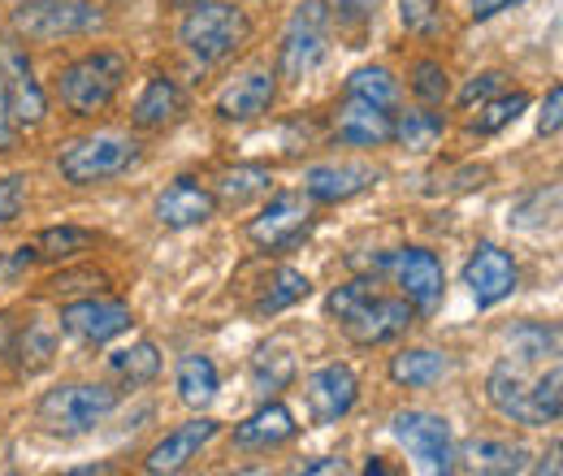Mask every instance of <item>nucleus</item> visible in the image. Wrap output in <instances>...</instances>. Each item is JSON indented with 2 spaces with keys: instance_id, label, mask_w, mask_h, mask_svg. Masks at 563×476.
<instances>
[{
  "instance_id": "nucleus-35",
  "label": "nucleus",
  "mask_w": 563,
  "mask_h": 476,
  "mask_svg": "<svg viewBox=\"0 0 563 476\" xmlns=\"http://www.w3.org/2000/svg\"><path fill=\"white\" fill-rule=\"evenodd\" d=\"M525 109H529V96H525V91L498 96V100H490V104L482 109V118L473 122V131H482V135H490V131H503V126H507V122H516Z\"/></svg>"
},
{
  "instance_id": "nucleus-4",
  "label": "nucleus",
  "mask_w": 563,
  "mask_h": 476,
  "mask_svg": "<svg viewBox=\"0 0 563 476\" xmlns=\"http://www.w3.org/2000/svg\"><path fill=\"white\" fill-rule=\"evenodd\" d=\"M118 408V390L109 386H57L40 399V424L53 433H87Z\"/></svg>"
},
{
  "instance_id": "nucleus-7",
  "label": "nucleus",
  "mask_w": 563,
  "mask_h": 476,
  "mask_svg": "<svg viewBox=\"0 0 563 476\" xmlns=\"http://www.w3.org/2000/svg\"><path fill=\"white\" fill-rule=\"evenodd\" d=\"M104 18L96 4L87 0H35L31 9H22L13 18V26L31 40H57V35H82V31H96Z\"/></svg>"
},
{
  "instance_id": "nucleus-29",
  "label": "nucleus",
  "mask_w": 563,
  "mask_h": 476,
  "mask_svg": "<svg viewBox=\"0 0 563 476\" xmlns=\"http://www.w3.org/2000/svg\"><path fill=\"white\" fill-rule=\"evenodd\" d=\"M109 364H113V373H118L122 381H131V386H143V381H152V377L161 373V355H156L152 342H135V346L113 351Z\"/></svg>"
},
{
  "instance_id": "nucleus-18",
  "label": "nucleus",
  "mask_w": 563,
  "mask_h": 476,
  "mask_svg": "<svg viewBox=\"0 0 563 476\" xmlns=\"http://www.w3.org/2000/svg\"><path fill=\"white\" fill-rule=\"evenodd\" d=\"M217 212V196L209 187H200L196 178H178L165 187V196L156 200V221L165 230H187V225H200Z\"/></svg>"
},
{
  "instance_id": "nucleus-26",
  "label": "nucleus",
  "mask_w": 563,
  "mask_h": 476,
  "mask_svg": "<svg viewBox=\"0 0 563 476\" xmlns=\"http://www.w3.org/2000/svg\"><path fill=\"white\" fill-rule=\"evenodd\" d=\"M178 399L191 408H209L217 399V368L209 355H187L178 364Z\"/></svg>"
},
{
  "instance_id": "nucleus-32",
  "label": "nucleus",
  "mask_w": 563,
  "mask_h": 476,
  "mask_svg": "<svg viewBox=\"0 0 563 476\" xmlns=\"http://www.w3.org/2000/svg\"><path fill=\"white\" fill-rule=\"evenodd\" d=\"M35 252H40V256H48V261H70V256H78V252H91V234H87V230H78V225L44 230Z\"/></svg>"
},
{
  "instance_id": "nucleus-12",
  "label": "nucleus",
  "mask_w": 563,
  "mask_h": 476,
  "mask_svg": "<svg viewBox=\"0 0 563 476\" xmlns=\"http://www.w3.org/2000/svg\"><path fill=\"white\" fill-rule=\"evenodd\" d=\"M303 390H308V408H312V420H317V424L343 420V416L355 408V395H360L355 373L347 364H325V368H317Z\"/></svg>"
},
{
  "instance_id": "nucleus-31",
  "label": "nucleus",
  "mask_w": 563,
  "mask_h": 476,
  "mask_svg": "<svg viewBox=\"0 0 563 476\" xmlns=\"http://www.w3.org/2000/svg\"><path fill=\"white\" fill-rule=\"evenodd\" d=\"M347 96L373 100V104H382V109H395V104H399V82L390 78V69H382V66L355 69L352 78H347Z\"/></svg>"
},
{
  "instance_id": "nucleus-34",
  "label": "nucleus",
  "mask_w": 563,
  "mask_h": 476,
  "mask_svg": "<svg viewBox=\"0 0 563 476\" xmlns=\"http://www.w3.org/2000/svg\"><path fill=\"white\" fill-rule=\"evenodd\" d=\"M560 386H563V373H560V364H555V368L529 390V403H533V420H538V424H555V420H560V411H563Z\"/></svg>"
},
{
  "instance_id": "nucleus-14",
  "label": "nucleus",
  "mask_w": 563,
  "mask_h": 476,
  "mask_svg": "<svg viewBox=\"0 0 563 476\" xmlns=\"http://www.w3.org/2000/svg\"><path fill=\"white\" fill-rule=\"evenodd\" d=\"M274 91H278V82H274L269 69H247V74H239V78H230L221 87L217 118H225V122H252V118H261L274 104Z\"/></svg>"
},
{
  "instance_id": "nucleus-2",
  "label": "nucleus",
  "mask_w": 563,
  "mask_h": 476,
  "mask_svg": "<svg viewBox=\"0 0 563 476\" xmlns=\"http://www.w3.org/2000/svg\"><path fill=\"white\" fill-rule=\"evenodd\" d=\"M252 35V22L243 9L234 4H221V0H205L196 9H187L183 26H178V40L187 53H196L200 62H221L230 53H239Z\"/></svg>"
},
{
  "instance_id": "nucleus-44",
  "label": "nucleus",
  "mask_w": 563,
  "mask_h": 476,
  "mask_svg": "<svg viewBox=\"0 0 563 476\" xmlns=\"http://www.w3.org/2000/svg\"><path fill=\"white\" fill-rule=\"evenodd\" d=\"M303 473H308V476H317V473H347V468H343L339 460H321V464H308Z\"/></svg>"
},
{
  "instance_id": "nucleus-8",
  "label": "nucleus",
  "mask_w": 563,
  "mask_h": 476,
  "mask_svg": "<svg viewBox=\"0 0 563 476\" xmlns=\"http://www.w3.org/2000/svg\"><path fill=\"white\" fill-rule=\"evenodd\" d=\"M317 212H312V200L303 196H278L269 200V208H261V217L247 225V239L265 252H282L290 243H299L308 230H312Z\"/></svg>"
},
{
  "instance_id": "nucleus-25",
  "label": "nucleus",
  "mask_w": 563,
  "mask_h": 476,
  "mask_svg": "<svg viewBox=\"0 0 563 476\" xmlns=\"http://www.w3.org/2000/svg\"><path fill=\"white\" fill-rule=\"evenodd\" d=\"M451 368V359L442 351H429V346H417V351H399L390 359V377L399 386H433L442 373Z\"/></svg>"
},
{
  "instance_id": "nucleus-5",
  "label": "nucleus",
  "mask_w": 563,
  "mask_h": 476,
  "mask_svg": "<svg viewBox=\"0 0 563 476\" xmlns=\"http://www.w3.org/2000/svg\"><path fill=\"white\" fill-rule=\"evenodd\" d=\"M390 438L408 446L429 473H451L455 468V446H451V424L433 411H395Z\"/></svg>"
},
{
  "instance_id": "nucleus-16",
  "label": "nucleus",
  "mask_w": 563,
  "mask_h": 476,
  "mask_svg": "<svg viewBox=\"0 0 563 476\" xmlns=\"http://www.w3.org/2000/svg\"><path fill=\"white\" fill-rule=\"evenodd\" d=\"M321 9L325 4H308L295 22H290V35L282 44V74L286 78H303L325 62V35H321Z\"/></svg>"
},
{
  "instance_id": "nucleus-37",
  "label": "nucleus",
  "mask_w": 563,
  "mask_h": 476,
  "mask_svg": "<svg viewBox=\"0 0 563 476\" xmlns=\"http://www.w3.org/2000/svg\"><path fill=\"white\" fill-rule=\"evenodd\" d=\"M377 290H373V281L368 277H355V281H347V286H339L330 299H325V308H330V317H339V321H347V317H355L368 299H373Z\"/></svg>"
},
{
  "instance_id": "nucleus-36",
  "label": "nucleus",
  "mask_w": 563,
  "mask_h": 476,
  "mask_svg": "<svg viewBox=\"0 0 563 476\" xmlns=\"http://www.w3.org/2000/svg\"><path fill=\"white\" fill-rule=\"evenodd\" d=\"M412 91L421 96L424 104H442L451 96V78L438 62H417L412 66Z\"/></svg>"
},
{
  "instance_id": "nucleus-15",
  "label": "nucleus",
  "mask_w": 563,
  "mask_h": 476,
  "mask_svg": "<svg viewBox=\"0 0 563 476\" xmlns=\"http://www.w3.org/2000/svg\"><path fill=\"white\" fill-rule=\"evenodd\" d=\"M212 438H217V420H209V416H196V420L169 429V433L152 446L147 473H178V468H187V464L209 446Z\"/></svg>"
},
{
  "instance_id": "nucleus-33",
  "label": "nucleus",
  "mask_w": 563,
  "mask_h": 476,
  "mask_svg": "<svg viewBox=\"0 0 563 476\" xmlns=\"http://www.w3.org/2000/svg\"><path fill=\"white\" fill-rule=\"evenodd\" d=\"M555 346H560V334H555V330H542V325H520V330H511V351H516V359H525V364H538V359L555 355Z\"/></svg>"
},
{
  "instance_id": "nucleus-28",
  "label": "nucleus",
  "mask_w": 563,
  "mask_h": 476,
  "mask_svg": "<svg viewBox=\"0 0 563 476\" xmlns=\"http://www.w3.org/2000/svg\"><path fill=\"white\" fill-rule=\"evenodd\" d=\"M446 131V122L438 113H424V109H412V113H399L395 126H390V139L404 143L408 152H429Z\"/></svg>"
},
{
  "instance_id": "nucleus-27",
  "label": "nucleus",
  "mask_w": 563,
  "mask_h": 476,
  "mask_svg": "<svg viewBox=\"0 0 563 476\" xmlns=\"http://www.w3.org/2000/svg\"><path fill=\"white\" fill-rule=\"evenodd\" d=\"M290 377H295V359H290V351H282V346H265V351H256L252 355V390L256 395H278L290 386Z\"/></svg>"
},
{
  "instance_id": "nucleus-40",
  "label": "nucleus",
  "mask_w": 563,
  "mask_h": 476,
  "mask_svg": "<svg viewBox=\"0 0 563 476\" xmlns=\"http://www.w3.org/2000/svg\"><path fill=\"white\" fill-rule=\"evenodd\" d=\"M503 78H507V74H498V69H490V74H477V78H473V82L460 91V104H464V109H473V104L490 100L494 91L503 87Z\"/></svg>"
},
{
  "instance_id": "nucleus-19",
  "label": "nucleus",
  "mask_w": 563,
  "mask_h": 476,
  "mask_svg": "<svg viewBox=\"0 0 563 476\" xmlns=\"http://www.w3.org/2000/svg\"><path fill=\"white\" fill-rule=\"evenodd\" d=\"M373 182H377V169L368 165H317L303 174V191L317 204H343L360 191H368Z\"/></svg>"
},
{
  "instance_id": "nucleus-20",
  "label": "nucleus",
  "mask_w": 563,
  "mask_h": 476,
  "mask_svg": "<svg viewBox=\"0 0 563 476\" xmlns=\"http://www.w3.org/2000/svg\"><path fill=\"white\" fill-rule=\"evenodd\" d=\"M455 460H464V464H460L464 473H482V476H507V473H525V468H529V451H525V446L494 442V438H473V442H464Z\"/></svg>"
},
{
  "instance_id": "nucleus-43",
  "label": "nucleus",
  "mask_w": 563,
  "mask_h": 476,
  "mask_svg": "<svg viewBox=\"0 0 563 476\" xmlns=\"http://www.w3.org/2000/svg\"><path fill=\"white\" fill-rule=\"evenodd\" d=\"M468 4H473V18H494V13H503V9H511L520 0H468Z\"/></svg>"
},
{
  "instance_id": "nucleus-38",
  "label": "nucleus",
  "mask_w": 563,
  "mask_h": 476,
  "mask_svg": "<svg viewBox=\"0 0 563 476\" xmlns=\"http://www.w3.org/2000/svg\"><path fill=\"white\" fill-rule=\"evenodd\" d=\"M399 13H404V26L412 35H438L442 31V9L438 0H399Z\"/></svg>"
},
{
  "instance_id": "nucleus-17",
  "label": "nucleus",
  "mask_w": 563,
  "mask_h": 476,
  "mask_svg": "<svg viewBox=\"0 0 563 476\" xmlns=\"http://www.w3.org/2000/svg\"><path fill=\"white\" fill-rule=\"evenodd\" d=\"M390 126H395V113L373 104V100H360L347 96L334 113V135L352 147H377V143H390Z\"/></svg>"
},
{
  "instance_id": "nucleus-39",
  "label": "nucleus",
  "mask_w": 563,
  "mask_h": 476,
  "mask_svg": "<svg viewBox=\"0 0 563 476\" xmlns=\"http://www.w3.org/2000/svg\"><path fill=\"white\" fill-rule=\"evenodd\" d=\"M22 204H26V174L0 178V225L13 221V217L22 212Z\"/></svg>"
},
{
  "instance_id": "nucleus-30",
  "label": "nucleus",
  "mask_w": 563,
  "mask_h": 476,
  "mask_svg": "<svg viewBox=\"0 0 563 476\" xmlns=\"http://www.w3.org/2000/svg\"><path fill=\"white\" fill-rule=\"evenodd\" d=\"M308 290H312V281H308L299 269H278L274 273V281H269V290L256 299V312H261V317H274V312H282V308L299 303Z\"/></svg>"
},
{
  "instance_id": "nucleus-45",
  "label": "nucleus",
  "mask_w": 563,
  "mask_h": 476,
  "mask_svg": "<svg viewBox=\"0 0 563 476\" xmlns=\"http://www.w3.org/2000/svg\"><path fill=\"white\" fill-rule=\"evenodd\" d=\"M178 9H196V4H205V0H174Z\"/></svg>"
},
{
  "instance_id": "nucleus-13",
  "label": "nucleus",
  "mask_w": 563,
  "mask_h": 476,
  "mask_svg": "<svg viewBox=\"0 0 563 476\" xmlns=\"http://www.w3.org/2000/svg\"><path fill=\"white\" fill-rule=\"evenodd\" d=\"M464 286L473 290L477 308H494L498 299H507L516 290V265H511V256L503 247H494V243H482L477 256L464 265Z\"/></svg>"
},
{
  "instance_id": "nucleus-46",
  "label": "nucleus",
  "mask_w": 563,
  "mask_h": 476,
  "mask_svg": "<svg viewBox=\"0 0 563 476\" xmlns=\"http://www.w3.org/2000/svg\"><path fill=\"white\" fill-rule=\"evenodd\" d=\"M22 4H35V0H22Z\"/></svg>"
},
{
  "instance_id": "nucleus-24",
  "label": "nucleus",
  "mask_w": 563,
  "mask_h": 476,
  "mask_svg": "<svg viewBox=\"0 0 563 476\" xmlns=\"http://www.w3.org/2000/svg\"><path fill=\"white\" fill-rule=\"evenodd\" d=\"M269 187H274V174L265 169V165H234V169H225L221 178H217V204H247V200H256V196H269Z\"/></svg>"
},
{
  "instance_id": "nucleus-11",
  "label": "nucleus",
  "mask_w": 563,
  "mask_h": 476,
  "mask_svg": "<svg viewBox=\"0 0 563 476\" xmlns=\"http://www.w3.org/2000/svg\"><path fill=\"white\" fill-rule=\"evenodd\" d=\"M390 265H395L404 299H408L417 312H433L438 299H442V286H446V273L438 265V256L424 252V247H408V252H399Z\"/></svg>"
},
{
  "instance_id": "nucleus-23",
  "label": "nucleus",
  "mask_w": 563,
  "mask_h": 476,
  "mask_svg": "<svg viewBox=\"0 0 563 476\" xmlns=\"http://www.w3.org/2000/svg\"><path fill=\"white\" fill-rule=\"evenodd\" d=\"M486 395H490V403L498 416H507L511 424H538L533 420V403H529V381L520 377V368L516 364H498L490 373V381H486Z\"/></svg>"
},
{
  "instance_id": "nucleus-1",
  "label": "nucleus",
  "mask_w": 563,
  "mask_h": 476,
  "mask_svg": "<svg viewBox=\"0 0 563 476\" xmlns=\"http://www.w3.org/2000/svg\"><path fill=\"white\" fill-rule=\"evenodd\" d=\"M126 78V57L118 53H91L57 74V96L74 118H96L113 104L118 87Z\"/></svg>"
},
{
  "instance_id": "nucleus-10",
  "label": "nucleus",
  "mask_w": 563,
  "mask_h": 476,
  "mask_svg": "<svg viewBox=\"0 0 563 476\" xmlns=\"http://www.w3.org/2000/svg\"><path fill=\"white\" fill-rule=\"evenodd\" d=\"M131 308L122 303V299H82V303H70V308H62V325H66V334L82 342H109L118 339V334H126L131 330Z\"/></svg>"
},
{
  "instance_id": "nucleus-42",
  "label": "nucleus",
  "mask_w": 563,
  "mask_h": 476,
  "mask_svg": "<svg viewBox=\"0 0 563 476\" xmlns=\"http://www.w3.org/2000/svg\"><path fill=\"white\" fill-rule=\"evenodd\" d=\"M13 139H18V122H13L9 100H4V91H0V152H9V147H13Z\"/></svg>"
},
{
  "instance_id": "nucleus-3",
  "label": "nucleus",
  "mask_w": 563,
  "mask_h": 476,
  "mask_svg": "<svg viewBox=\"0 0 563 476\" xmlns=\"http://www.w3.org/2000/svg\"><path fill=\"white\" fill-rule=\"evenodd\" d=\"M140 160V143L131 135H118V131H100V135H82L74 139L70 147L62 152V178L74 187H91V182H104V178H118L126 174L131 165Z\"/></svg>"
},
{
  "instance_id": "nucleus-9",
  "label": "nucleus",
  "mask_w": 563,
  "mask_h": 476,
  "mask_svg": "<svg viewBox=\"0 0 563 476\" xmlns=\"http://www.w3.org/2000/svg\"><path fill=\"white\" fill-rule=\"evenodd\" d=\"M412 321H417V308L408 299H382V295H373L355 317L343 321V330L360 346H377V342H390L399 339V334H408Z\"/></svg>"
},
{
  "instance_id": "nucleus-41",
  "label": "nucleus",
  "mask_w": 563,
  "mask_h": 476,
  "mask_svg": "<svg viewBox=\"0 0 563 476\" xmlns=\"http://www.w3.org/2000/svg\"><path fill=\"white\" fill-rule=\"evenodd\" d=\"M560 113H563V87H551V96H547V104H542L538 131H542V135H555V131H560Z\"/></svg>"
},
{
  "instance_id": "nucleus-6",
  "label": "nucleus",
  "mask_w": 563,
  "mask_h": 476,
  "mask_svg": "<svg viewBox=\"0 0 563 476\" xmlns=\"http://www.w3.org/2000/svg\"><path fill=\"white\" fill-rule=\"evenodd\" d=\"M0 91H4L9 113H13L18 126H40L44 122V91L31 74V57L9 35H0Z\"/></svg>"
},
{
  "instance_id": "nucleus-21",
  "label": "nucleus",
  "mask_w": 563,
  "mask_h": 476,
  "mask_svg": "<svg viewBox=\"0 0 563 476\" xmlns=\"http://www.w3.org/2000/svg\"><path fill=\"white\" fill-rule=\"evenodd\" d=\"M295 433H299V424H295L290 408H282V403H265L256 416H247V420L234 429V446H243V451H269V446L290 442Z\"/></svg>"
},
{
  "instance_id": "nucleus-22",
  "label": "nucleus",
  "mask_w": 563,
  "mask_h": 476,
  "mask_svg": "<svg viewBox=\"0 0 563 476\" xmlns=\"http://www.w3.org/2000/svg\"><path fill=\"white\" fill-rule=\"evenodd\" d=\"M183 109H187V100H183L178 82L165 78V74H156V78L143 87L140 100H135V126H140V131H165L169 122L183 118Z\"/></svg>"
}]
</instances>
